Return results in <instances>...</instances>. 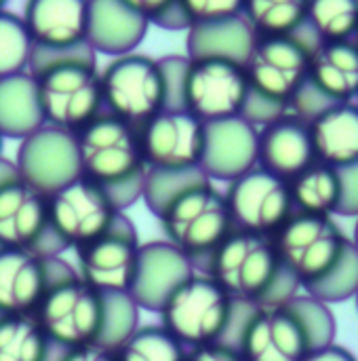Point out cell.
Masks as SVG:
<instances>
[{"label":"cell","instance_id":"35","mask_svg":"<svg viewBox=\"0 0 358 361\" xmlns=\"http://www.w3.org/2000/svg\"><path fill=\"white\" fill-rule=\"evenodd\" d=\"M139 313L131 294H103V326L97 345L116 351L139 328Z\"/></svg>","mask_w":358,"mask_h":361},{"label":"cell","instance_id":"32","mask_svg":"<svg viewBox=\"0 0 358 361\" xmlns=\"http://www.w3.org/2000/svg\"><path fill=\"white\" fill-rule=\"evenodd\" d=\"M306 23L321 42L350 40L358 30V0H308Z\"/></svg>","mask_w":358,"mask_h":361},{"label":"cell","instance_id":"27","mask_svg":"<svg viewBox=\"0 0 358 361\" xmlns=\"http://www.w3.org/2000/svg\"><path fill=\"white\" fill-rule=\"evenodd\" d=\"M42 125L36 78L30 72L0 78V135L21 142Z\"/></svg>","mask_w":358,"mask_h":361},{"label":"cell","instance_id":"39","mask_svg":"<svg viewBox=\"0 0 358 361\" xmlns=\"http://www.w3.org/2000/svg\"><path fill=\"white\" fill-rule=\"evenodd\" d=\"M188 55H167L158 59L165 82V110H184V78Z\"/></svg>","mask_w":358,"mask_h":361},{"label":"cell","instance_id":"29","mask_svg":"<svg viewBox=\"0 0 358 361\" xmlns=\"http://www.w3.org/2000/svg\"><path fill=\"white\" fill-rule=\"evenodd\" d=\"M338 171L325 163H312L308 169L289 180V192L293 207L300 214L329 216L338 207Z\"/></svg>","mask_w":358,"mask_h":361},{"label":"cell","instance_id":"30","mask_svg":"<svg viewBox=\"0 0 358 361\" xmlns=\"http://www.w3.org/2000/svg\"><path fill=\"white\" fill-rule=\"evenodd\" d=\"M243 17L257 36H289L306 23L308 0H245Z\"/></svg>","mask_w":358,"mask_h":361},{"label":"cell","instance_id":"7","mask_svg":"<svg viewBox=\"0 0 358 361\" xmlns=\"http://www.w3.org/2000/svg\"><path fill=\"white\" fill-rule=\"evenodd\" d=\"M103 112L135 127L165 110V82L158 59L141 53L112 57L99 72Z\"/></svg>","mask_w":358,"mask_h":361},{"label":"cell","instance_id":"8","mask_svg":"<svg viewBox=\"0 0 358 361\" xmlns=\"http://www.w3.org/2000/svg\"><path fill=\"white\" fill-rule=\"evenodd\" d=\"M118 214L108 192L84 176L46 197V226L65 250L103 235Z\"/></svg>","mask_w":358,"mask_h":361},{"label":"cell","instance_id":"28","mask_svg":"<svg viewBox=\"0 0 358 361\" xmlns=\"http://www.w3.org/2000/svg\"><path fill=\"white\" fill-rule=\"evenodd\" d=\"M55 351L34 315H0V361H51Z\"/></svg>","mask_w":358,"mask_h":361},{"label":"cell","instance_id":"9","mask_svg":"<svg viewBox=\"0 0 358 361\" xmlns=\"http://www.w3.org/2000/svg\"><path fill=\"white\" fill-rule=\"evenodd\" d=\"M139 245L135 224L120 212L103 235L74 250L78 264L76 273L99 294H129L137 269Z\"/></svg>","mask_w":358,"mask_h":361},{"label":"cell","instance_id":"41","mask_svg":"<svg viewBox=\"0 0 358 361\" xmlns=\"http://www.w3.org/2000/svg\"><path fill=\"white\" fill-rule=\"evenodd\" d=\"M285 114H289V104L270 99L249 87V93H247V99H245V106L241 112V116L245 121H249L251 125H255L260 129V127H266V125L283 118Z\"/></svg>","mask_w":358,"mask_h":361},{"label":"cell","instance_id":"36","mask_svg":"<svg viewBox=\"0 0 358 361\" xmlns=\"http://www.w3.org/2000/svg\"><path fill=\"white\" fill-rule=\"evenodd\" d=\"M34 42L21 19L11 11H0V78L27 72Z\"/></svg>","mask_w":358,"mask_h":361},{"label":"cell","instance_id":"19","mask_svg":"<svg viewBox=\"0 0 358 361\" xmlns=\"http://www.w3.org/2000/svg\"><path fill=\"white\" fill-rule=\"evenodd\" d=\"M317 163L310 127L293 114L260 127L257 135V167L289 182L304 169Z\"/></svg>","mask_w":358,"mask_h":361},{"label":"cell","instance_id":"25","mask_svg":"<svg viewBox=\"0 0 358 361\" xmlns=\"http://www.w3.org/2000/svg\"><path fill=\"white\" fill-rule=\"evenodd\" d=\"M310 127V137L319 163L344 167L358 161V106L350 102L333 104L319 114Z\"/></svg>","mask_w":358,"mask_h":361},{"label":"cell","instance_id":"33","mask_svg":"<svg viewBox=\"0 0 358 361\" xmlns=\"http://www.w3.org/2000/svg\"><path fill=\"white\" fill-rule=\"evenodd\" d=\"M186 347L160 324L139 326L116 351V361H184Z\"/></svg>","mask_w":358,"mask_h":361},{"label":"cell","instance_id":"17","mask_svg":"<svg viewBox=\"0 0 358 361\" xmlns=\"http://www.w3.org/2000/svg\"><path fill=\"white\" fill-rule=\"evenodd\" d=\"M196 271L192 258L167 239L141 243L129 294L141 311L158 313L175 288Z\"/></svg>","mask_w":358,"mask_h":361},{"label":"cell","instance_id":"48","mask_svg":"<svg viewBox=\"0 0 358 361\" xmlns=\"http://www.w3.org/2000/svg\"><path fill=\"white\" fill-rule=\"evenodd\" d=\"M4 4H6V0H0V11L4 8Z\"/></svg>","mask_w":358,"mask_h":361},{"label":"cell","instance_id":"2","mask_svg":"<svg viewBox=\"0 0 358 361\" xmlns=\"http://www.w3.org/2000/svg\"><path fill=\"white\" fill-rule=\"evenodd\" d=\"M42 260L46 290L34 317L49 343L63 351L97 345L103 326V294L82 281L63 258Z\"/></svg>","mask_w":358,"mask_h":361},{"label":"cell","instance_id":"5","mask_svg":"<svg viewBox=\"0 0 358 361\" xmlns=\"http://www.w3.org/2000/svg\"><path fill=\"white\" fill-rule=\"evenodd\" d=\"M236 302L207 275L194 273L160 307V326L186 349L222 343L234 319Z\"/></svg>","mask_w":358,"mask_h":361},{"label":"cell","instance_id":"47","mask_svg":"<svg viewBox=\"0 0 358 361\" xmlns=\"http://www.w3.org/2000/svg\"><path fill=\"white\" fill-rule=\"evenodd\" d=\"M352 245L357 247V252H358V218H357V226H354V237H352Z\"/></svg>","mask_w":358,"mask_h":361},{"label":"cell","instance_id":"40","mask_svg":"<svg viewBox=\"0 0 358 361\" xmlns=\"http://www.w3.org/2000/svg\"><path fill=\"white\" fill-rule=\"evenodd\" d=\"M333 104H338V102L327 97L310 78H306V82L289 99V114L298 116L304 123H312L319 114H323Z\"/></svg>","mask_w":358,"mask_h":361},{"label":"cell","instance_id":"16","mask_svg":"<svg viewBox=\"0 0 358 361\" xmlns=\"http://www.w3.org/2000/svg\"><path fill=\"white\" fill-rule=\"evenodd\" d=\"M230 341L245 361H302L308 353L304 332L287 307L247 305Z\"/></svg>","mask_w":358,"mask_h":361},{"label":"cell","instance_id":"44","mask_svg":"<svg viewBox=\"0 0 358 361\" xmlns=\"http://www.w3.org/2000/svg\"><path fill=\"white\" fill-rule=\"evenodd\" d=\"M51 361H116L112 349H106L101 345H84L76 349H57Z\"/></svg>","mask_w":358,"mask_h":361},{"label":"cell","instance_id":"11","mask_svg":"<svg viewBox=\"0 0 358 361\" xmlns=\"http://www.w3.org/2000/svg\"><path fill=\"white\" fill-rule=\"evenodd\" d=\"M312 49L314 44L298 32L289 36H257L245 61L249 87L270 99L289 104L308 78Z\"/></svg>","mask_w":358,"mask_h":361},{"label":"cell","instance_id":"13","mask_svg":"<svg viewBox=\"0 0 358 361\" xmlns=\"http://www.w3.org/2000/svg\"><path fill=\"white\" fill-rule=\"evenodd\" d=\"M226 203L236 231L264 237H272L293 216L289 182L262 167L232 180Z\"/></svg>","mask_w":358,"mask_h":361},{"label":"cell","instance_id":"51","mask_svg":"<svg viewBox=\"0 0 358 361\" xmlns=\"http://www.w3.org/2000/svg\"><path fill=\"white\" fill-rule=\"evenodd\" d=\"M357 36H358V30H357ZM357 44H358V42H357Z\"/></svg>","mask_w":358,"mask_h":361},{"label":"cell","instance_id":"37","mask_svg":"<svg viewBox=\"0 0 358 361\" xmlns=\"http://www.w3.org/2000/svg\"><path fill=\"white\" fill-rule=\"evenodd\" d=\"M209 180L203 169H188V171H162V169H146L143 182V201L148 209L158 216L179 192L190 188L192 184Z\"/></svg>","mask_w":358,"mask_h":361},{"label":"cell","instance_id":"3","mask_svg":"<svg viewBox=\"0 0 358 361\" xmlns=\"http://www.w3.org/2000/svg\"><path fill=\"white\" fill-rule=\"evenodd\" d=\"M207 275L234 300L260 307L283 264L272 237L232 231L205 260Z\"/></svg>","mask_w":358,"mask_h":361},{"label":"cell","instance_id":"42","mask_svg":"<svg viewBox=\"0 0 358 361\" xmlns=\"http://www.w3.org/2000/svg\"><path fill=\"white\" fill-rule=\"evenodd\" d=\"M338 171V207L335 214L346 218H358V161L335 167Z\"/></svg>","mask_w":358,"mask_h":361},{"label":"cell","instance_id":"49","mask_svg":"<svg viewBox=\"0 0 358 361\" xmlns=\"http://www.w3.org/2000/svg\"><path fill=\"white\" fill-rule=\"evenodd\" d=\"M354 300H357V309H358V290H357V294H354Z\"/></svg>","mask_w":358,"mask_h":361},{"label":"cell","instance_id":"45","mask_svg":"<svg viewBox=\"0 0 358 361\" xmlns=\"http://www.w3.org/2000/svg\"><path fill=\"white\" fill-rule=\"evenodd\" d=\"M122 2L127 6H131L135 13H139L141 17H146L148 21H152L162 11H167L175 0H122Z\"/></svg>","mask_w":358,"mask_h":361},{"label":"cell","instance_id":"34","mask_svg":"<svg viewBox=\"0 0 358 361\" xmlns=\"http://www.w3.org/2000/svg\"><path fill=\"white\" fill-rule=\"evenodd\" d=\"M285 307L291 311V315L300 324L304 338L308 343V353L335 345L338 322L329 305L312 298L310 294H304V296L298 294Z\"/></svg>","mask_w":358,"mask_h":361},{"label":"cell","instance_id":"38","mask_svg":"<svg viewBox=\"0 0 358 361\" xmlns=\"http://www.w3.org/2000/svg\"><path fill=\"white\" fill-rule=\"evenodd\" d=\"M177 2L186 13L190 27L194 23H207V21L243 15V4H245V0H177Z\"/></svg>","mask_w":358,"mask_h":361},{"label":"cell","instance_id":"12","mask_svg":"<svg viewBox=\"0 0 358 361\" xmlns=\"http://www.w3.org/2000/svg\"><path fill=\"white\" fill-rule=\"evenodd\" d=\"M272 243L281 264L304 286L331 267L346 237L329 216L295 214L272 235Z\"/></svg>","mask_w":358,"mask_h":361},{"label":"cell","instance_id":"26","mask_svg":"<svg viewBox=\"0 0 358 361\" xmlns=\"http://www.w3.org/2000/svg\"><path fill=\"white\" fill-rule=\"evenodd\" d=\"M308 78L333 102H350L358 95L357 42H319L310 53Z\"/></svg>","mask_w":358,"mask_h":361},{"label":"cell","instance_id":"6","mask_svg":"<svg viewBox=\"0 0 358 361\" xmlns=\"http://www.w3.org/2000/svg\"><path fill=\"white\" fill-rule=\"evenodd\" d=\"M80 176L108 188L143 173L139 127L101 112L76 133Z\"/></svg>","mask_w":358,"mask_h":361},{"label":"cell","instance_id":"50","mask_svg":"<svg viewBox=\"0 0 358 361\" xmlns=\"http://www.w3.org/2000/svg\"><path fill=\"white\" fill-rule=\"evenodd\" d=\"M2 140H4V137L0 135V150H2ZM0 157H2V154H0Z\"/></svg>","mask_w":358,"mask_h":361},{"label":"cell","instance_id":"10","mask_svg":"<svg viewBox=\"0 0 358 361\" xmlns=\"http://www.w3.org/2000/svg\"><path fill=\"white\" fill-rule=\"evenodd\" d=\"M190 59V57H188ZM249 93L243 63L228 59H190L184 78V110L203 123L241 116Z\"/></svg>","mask_w":358,"mask_h":361},{"label":"cell","instance_id":"1","mask_svg":"<svg viewBox=\"0 0 358 361\" xmlns=\"http://www.w3.org/2000/svg\"><path fill=\"white\" fill-rule=\"evenodd\" d=\"M95 57L87 42L68 49H32L27 72L38 85L44 125L78 133L103 112Z\"/></svg>","mask_w":358,"mask_h":361},{"label":"cell","instance_id":"18","mask_svg":"<svg viewBox=\"0 0 358 361\" xmlns=\"http://www.w3.org/2000/svg\"><path fill=\"white\" fill-rule=\"evenodd\" d=\"M260 129L243 116L205 123V146L200 157L203 173L213 182H232L257 167Z\"/></svg>","mask_w":358,"mask_h":361},{"label":"cell","instance_id":"31","mask_svg":"<svg viewBox=\"0 0 358 361\" xmlns=\"http://www.w3.org/2000/svg\"><path fill=\"white\" fill-rule=\"evenodd\" d=\"M304 288L312 298L329 307L354 298L358 290V252L352 241L346 239L340 256L331 262V267L304 283Z\"/></svg>","mask_w":358,"mask_h":361},{"label":"cell","instance_id":"22","mask_svg":"<svg viewBox=\"0 0 358 361\" xmlns=\"http://www.w3.org/2000/svg\"><path fill=\"white\" fill-rule=\"evenodd\" d=\"M150 21L122 0H89L87 44L97 53L118 57L137 51Z\"/></svg>","mask_w":358,"mask_h":361},{"label":"cell","instance_id":"46","mask_svg":"<svg viewBox=\"0 0 358 361\" xmlns=\"http://www.w3.org/2000/svg\"><path fill=\"white\" fill-rule=\"evenodd\" d=\"M302 361H357V357L340 345H329L325 349H317V351L306 353V357Z\"/></svg>","mask_w":358,"mask_h":361},{"label":"cell","instance_id":"15","mask_svg":"<svg viewBox=\"0 0 358 361\" xmlns=\"http://www.w3.org/2000/svg\"><path fill=\"white\" fill-rule=\"evenodd\" d=\"M15 167L19 178L40 195H53L72 180L80 178L76 133L42 125L32 135L21 140Z\"/></svg>","mask_w":358,"mask_h":361},{"label":"cell","instance_id":"21","mask_svg":"<svg viewBox=\"0 0 358 361\" xmlns=\"http://www.w3.org/2000/svg\"><path fill=\"white\" fill-rule=\"evenodd\" d=\"M89 0H27L23 23L34 47L68 49L87 42Z\"/></svg>","mask_w":358,"mask_h":361},{"label":"cell","instance_id":"14","mask_svg":"<svg viewBox=\"0 0 358 361\" xmlns=\"http://www.w3.org/2000/svg\"><path fill=\"white\" fill-rule=\"evenodd\" d=\"M139 140L148 169H200L205 123L188 110H160L139 125Z\"/></svg>","mask_w":358,"mask_h":361},{"label":"cell","instance_id":"20","mask_svg":"<svg viewBox=\"0 0 358 361\" xmlns=\"http://www.w3.org/2000/svg\"><path fill=\"white\" fill-rule=\"evenodd\" d=\"M46 231V197L19 176L0 184V247L27 250Z\"/></svg>","mask_w":358,"mask_h":361},{"label":"cell","instance_id":"4","mask_svg":"<svg viewBox=\"0 0 358 361\" xmlns=\"http://www.w3.org/2000/svg\"><path fill=\"white\" fill-rule=\"evenodd\" d=\"M165 239L192 258L194 267L234 231L226 195L211 180L192 184L179 192L158 216Z\"/></svg>","mask_w":358,"mask_h":361},{"label":"cell","instance_id":"43","mask_svg":"<svg viewBox=\"0 0 358 361\" xmlns=\"http://www.w3.org/2000/svg\"><path fill=\"white\" fill-rule=\"evenodd\" d=\"M184 361H245L241 351L228 343H211L186 351Z\"/></svg>","mask_w":358,"mask_h":361},{"label":"cell","instance_id":"24","mask_svg":"<svg viewBox=\"0 0 358 361\" xmlns=\"http://www.w3.org/2000/svg\"><path fill=\"white\" fill-rule=\"evenodd\" d=\"M255 40L257 34L243 15L194 23L186 36V55L190 59H228L245 66Z\"/></svg>","mask_w":358,"mask_h":361},{"label":"cell","instance_id":"23","mask_svg":"<svg viewBox=\"0 0 358 361\" xmlns=\"http://www.w3.org/2000/svg\"><path fill=\"white\" fill-rule=\"evenodd\" d=\"M46 290L44 260L0 247V315H34Z\"/></svg>","mask_w":358,"mask_h":361}]
</instances>
